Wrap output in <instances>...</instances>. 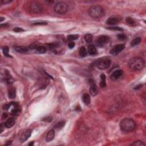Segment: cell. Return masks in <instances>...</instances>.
Segmentation results:
<instances>
[{"label":"cell","instance_id":"6da1fadb","mask_svg":"<svg viewBox=\"0 0 146 146\" xmlns=\"http://www.w3.org/2000/svg\"><path fill=\"white\" fill-rule=\"evenodd\" d=\"M120 127L123 132H131L136 128V123L131 118H125L120 122Z\"/></svg>","mask_w":146,"mask_h":146},{"label":"cell","instance_id":"7a4b0ae2","mask_svg":"<svg viewBox=\"0 0 146 146\" xmlns=\"http://www.w3.org/2000/svg\"><path fill=\"white\" fill-rule=\"evenodd\" d=\"M128 65L132 70L140 71L144 68V61L141 58L134 57L129 60Z\"/></svg>","mask_w":146,"mask_h":146},{"label":"cell","instance_id":"3957f363","mask_svg":"<svg viewBox=\"0 0 146 146\" xmlns=\"http://www.w3.org/2000/svg\"><path fill=\"white\" fill-rule=\"evenodd\" d=\"M88 13L91 18L98 19L102 17L104 14V10L102 6L99 5H94L91 6L88 10Z\"/></svg>","mask_w":146,"mask_h":146},{"label":"cell","instance_id":"277c9868","mask_svg":"<svg viewBox=\"0 0 146 146\" xmlns=\"http://www.w3.org/2000/svg\"><path fill=\"white\" fill-rule=\"evenodd\" d=\"M111 60L107 58H102L96 60L95 65L100 70H106L110 66Z\"/></svg>","mask_w":146,"mask_h":146},{"label":"cell","instance_id":"5b68a950","mask_svg":"<svg viewBox=\"0 0 146 146\" xmlns=\"http://www.w3.org/2000/svg\"><path fill=\"white\" fill-rule=\"evenodd\" d=\"M54 10L58 14H64L69 10V6L65 2H60L56 4L54 7Z\"/></svg>","mask_w":146,"mask_h":146},{"label":"cell","instance_id":"8992f818","mask_svg":"<svg viewBox=\"0 0 146 146\" xmlns=\"http://www.w3.org/2000/svg\"><path fill=\"white\" fill-rule=\"evenodd\" d=\"M29 9L32 13H39L42 12L43 10L42 6L39 4L37 2H31V3L29 5Z\"/></svg>","mask_w":146,"mask_h":146},{"label":"cell","instance_id":"52a82bcc","mask_svg":"<svg viewBox=\"0 0 146 146\" xmlns=\"http://www.w3.org/2000/svg\"><path fill=\"white\" fill-rule=\"evenodd\" d=\"M109 38L107 35H101L96 41V44L99 47H103L109 41Z\"/></svg>","mask_w":146,"mask_h":146},{"label":"cell","instance_id":"ba28073f","mask_svg":"<svg viewBox=\"0 0 146 146\" xmlns=\"http://www.w3.org/2000/svg\"><path fill=\"white\" fill-rule=\"evenodd\" d=\"M125 48V45L124 44L117 45L115 47H113L110 51V54L114 56H116L118 54L120 53L122 50Z\"/></svg>","mask_w":146,"mask_h":146},{"label":"cell","instance_id":"9c48e42d","mask_svg":"<svg viewBox=\"0 0 146 146\" xmlns=\"http://www.w3.org/2000/svg\"><path fill=\"white\" fill-rule=\"evenodd\" d=\"M121 19H122V18L119 16L112 15V16H111L108 18L106 23L109 25H116L119 22H120Z\"/></svg>","mask_w":146,"mask_h":146},{"label":"cell","instance_id":"30bf717a","mask_svg":"<svg viewBox=\"0 0 146 146\" xmlns=\"http://www.w3.org/2000/svg\"><path fill=\"white\" fill-rule=\"evenodd\" d=\"M90 93L92 96H95L98 94V88L97 85L95 83L93 80H90Z\"/></svg>","mask_w":146,"mask_h":146},{"label":"cell","instance_id":"8fae6325","mask_svg":"<svg viewBox=\"0 0 146 146\" xmlns=\"http://www.w3.org/2000/svg\"><path fill=\"white\" fill-rule=\"evenodd\" d=\"M31 130H27L25 132H23L22 135L21 136L20 138V142L21 143H23L26 141V140L29 138V137L31 136Z\"/></svg>","mask_w":146,"mask_h":146},{"label":"cell","instance_id":"7c38bea8","mask_svg":"<svg viewBox=\"0 0 146 146\" xmlns=\"http://www.w3.org/2000/svg\"><path fill=\"white\" fill-rule=\"evenodd\" d=\"M122 74H123V71L121 70H117L115 71L111 75V79L112 81H116V80L119 79L121 76H122Z\"/></svg>","mask_w":146,"mask_h":146},{"label":"cell","instance_id":"4fadbf2b","mask_svg":"<svg viewBox=\"0 0 146 146\" xmlns=\"http://www.w3.org/2000/svg\"><path fill=\"white\" fill-rule=\"evenodd\" d=\"M55 136V132L53 130H51L47 132L46 137V141L50 142L52 141Z\"/></svg>","mask_w":146,"mask_h":146},{"label":"cell","instance_id":"5bb4252c","mask_svg":"<svg viewBox=\"0 0 146 146\" xmlns=\"http://www.w3.org/2000/svg\"><path fill=\"white\" fill-rule=\"evenodd\" d=\"M15 121L14 120V119H13V118H9L5 122L4 125V127H6V128H10L14 126V124H15Z\"/></svg>","mask_w":146,"mask_h":146},{"label":"cell","instance_id":"9a60e30c","mask_svg":"<svg viewBox=\"0 0 146 146\" xmlns=\"http://www.w3.org/2000/svg\"><path fill=\"white\" fill-rule=\"evenodd\" d=\"M14 49L17 52L19 53H26L29 51L28 48L25 46H15Z\"/></svg>","mask_w":146,"mask_h":146},{"label":"cell","instance_id":"2e32d148","mask_svg":"<svg viewBox=\"0 0 146 146\" xmlns=\"http://www.w3.org/2000/svg\"><path fill=\"white\" fill-rule=\"evenodd\" d=\"M88 52L91 56H94L97 54V49L94 45H89L88 47Z\"/></svg>","mask_w":146,"mask_h":146},{"label":"cell","instance_id":"e0dca14e","mask_svg":"<svg viewBox=\"0 0 146 146\" xmlns=\"http://www.w3.org/2000/svg\"><path fill=\"white\" fill-rule=\"evenodd\" d=\"M82 99L85 105H89L90 103V97L87 93H85V94H83V95Z\"/></svg>","mask_w":146,"mask_h":146},{"label":"cell","instance_id":"ac0fdd59","mask_svg":"<svg viewBox=\"0 0 146 146\" xmlns=\"http://www.w3.org/2000/svg\"><path fill=\"white\" fill-rule=\"evenodd\" d=\"M8 97L10 99H14L15 97V89L14 87L10 88L8 91Z\"/></svg>","mask_w":146,"mask_h":146},{"label":"cell","instance_id":"d6986e66","mask_svg":"<svg viewBox=\"0 0 146 146\" xmlns=\"http://www.w3.org/2000/svg\"><path fill=\"white\" fill-rule=\"evenodd\" d=\"M126 22L127 24L131 26H135L136 25V22H135V21L134 20L133 18L130 17H128L126 18Z\"/></svg>","mask_w":146,"mask_h":146},{"label":"cell","instance_id":"ffe728a7","mask_svg":"<svg viewBox=\"0 0 146 146\" xmlns=\"http://www.w3.org/2000/svg\"><path fill=\"white\" fill-rule=\"evenodd\" d=\"M101 81L100 83V86L102 88H104L106 86V75L105 74H101Z\"/></svg>","mask_w":146,"mask_h":146},{"label":"cell","instance_id":"44dd1931","mask_svg":"<svg viewBox=\"0 0 146 146\" xmlns=\"http://www.w3.org/2000/svg\"><path fill=\"white\" fill-rule=\"evenodd\" d=\"M142 39L138 37L134 39L131 42V46L132 47H134L135 46H137L138 45H139V43L141 42Z\"/></svg>","mask_w":146,"mask_h":146},{"label":"cell","instance_id":"7402d4cb","mask_svg":"<svg viewBox=\"0 0 146 146\" xmlns=\"http://www.w3.org/2000/svg\"><path fill=\"white\" fill-rule=\"evenodd\" d=\"M35 49L39 54H43L46 52V47H45L44 46H35Z\"/></svg>","mask_w":146,"mask_h":146},{"label":"cell","instance_id":"603a6c76","mask_svg":"<svg viewBox=\"0 0 146 146\" xmlns=\"http://www.w3.org/2000/svg\"><path fill=\"white\" fill-rule=\"evenodd\" d=\"M19 113H20V109L18 107L17 104L16 105H15L14 109L11 110V114L14 115H19Z\"/></svg>","mask_w":146,"mask_h":146},{"label":"cell","instance_id":"cb8c5ba5","mask_svg":"<svg viewBox=\"0 0 146 146\" xmlns=\"http://www.w3.org/2000/svg\"><path fill=\"white\" fill-rule=\"evenodd\" d=\"M64 124H65V122L64 121H61V122H58L56 124H55L54 128L56 129V130H60V129L64 127Z\"/></svg>","mask_w":146,"mask_h":146},{"label":"cell","instance_id":"d4e9b609","mask_svg":"<svg viewBox=\"0 0 146 146\" xmlns=\"http://www.w3.org/2000/svg\"><path fill=\"white\" fill-rule=\"evenodd\" d=\"M6 81L9 85H11V84H12L14 82V80H13V78L11 77V75H10V74L9 73L6 74Z\"/></svg>","mask_w":146,"mask_h":146},{"label":"cell","instance_id":"484cf974","mask_svg":"<svg viewBox=\"0 0 146 146\" xmlns=\"http://www.w3.org/2000/svg\"><path fill=\"white\" fill-rule=\"evenodd\" d=\"M79 55L82 57L86 56L87 55V51L85 47H81L79 49Z\"/></svg>","mask_w":146,"mask_h":146},{"label":"cell","instance_id":"4316f807","mask_svg":"<svg viewBox=\"0 0 146 146\" xmlns=\"http://www.w3.org/2000/svg\"><path fill=\"white\" fill-rule=\"evenodd\" d=\"M93 35L90 34H87L85 35V41H86V42L87 43L91 42L92 41H93Z\"/></svg>","mask_w":146,"mask_h":146},{"label":"cell","instance_id":"83f0119b","mask_svg":"<svg viewBox=\"0 0 146 146\" xmlns=\"http://www.w3.org/2000/svg\"><path fill=\"white\" fill-rule=\"evenodd\" d=\"M131 145L133 146H144L145 143L143 142L140 141V140H137V141H135L134 143H132Z\"/></svg>","mask_w":146,"mask_h":146},{"label":"cell","instance_id":"f1b7e54d","mask_svg":"<svg viewBox=\"0 0 146 146\" xmlns=\"http://www.w3.org/2000/svg\"><path fill=\"white\" fill-rule=\"evenodd\" d=\"M2 51H3L4 54L6 56H7V57H11V56L9 55V48L7 46H5L2 48Z\"/></svg>","mask_w":146,"mask_h":146},{"label":"cell","instance_id":"f546056e","mask_svg":"<svg viewBox=\"0 0 146 146\" xmlns=\"http://www.w3.org/2000/svg\"><path fill=\"white\" fill-rule=\"evenodd\" d=\"M79 35H76V34H74V35H70L68 36V39L71 41H73L76 40L78 38Z\"/></svg>","mask_w":146,"mask_h":146},{"label":"cell","instance_id":"4dcf8cb0","mask_svg":"<svg viewBox=\"0 0 146 146\" xmlns=\"http://www.w3.org/2000/svg\"><path fill=\"white\" fill-rule=\"evenodd\" d=\"M117 38L120 41H124L127 38V37L124 34H119L117 35Z\"/></svg>","mask_w":146,"mask_h":146},{"label":"cell","instance_id":"1f68e13d","mask_svg":"<svg viewBox=\"0 0 146 146\" xmlns=\"http://www.w3.org/2000/svg\"><path fill=\"white\" fill-rule=\"evenodd\" d=\"M107 29L111 30H117V31H123V29H122L120 27H109Z\"/></svg>","mask_w":146,"mask_h":146},{"label":"cell","instance_id":"d6a6232c","mask_svg":"<svg viewBox=\"0 0 146 146\" xmlns=\"http://www.w3.org/2000/svg\"><path fill=\"white\" fill-rule=\"evenodd\" d=\"M11 0H1L0 1V4L1 5H3V4H9L10 2H11Z\"/></svg>","mask_w":146,"mask_h":146},{"label":"cell","instance_id":"836d02e7","mask_svg":"<svg viewBox=\"0 0 146 146\" xmlns=\"http://www.w3.org/2000/svg\"><path fill=\"white\" fill-rule=\"evenodd\" d=\"M13 30H14L15 32H17V33L22 32V31H24V30H23V29L21 28V27H15V28H14V29H13Z\"/></svg>","mask_w":146,"mask_h":146},{"label":"cell","instance_id":"e575fe53","mask_svg":"<svg viewBox=\"0 0 146 146\" xmlns=\"http://www.w3.org/2000/svg\"><path fill=\"white\" fill-rule=\"evenodd\" d=\"M68 46H69V47L70 49H73L75 46V43L73 41L70 42Z\"/></svg>","mask_w":146,"mask_h":146},{"label":"cell","instance_id":"d590c367","mask_svg":"<svg viewBox=\"0 0 146 146\" xmlns=\"http://www.w3.org/2000/svg\"><path fill=\"white\" fill-rule=\"evenodd\" d=\"M34 25H47V22H35V23H34Z\"/></svg>","mask_w":146,"mask_h":146},{"label":"cell","instance_id":"8d00e7d4","mask_svg":"<svg viewBox=\"0 0 146 146\" xmlns=\"http://www.w3.org/2000/svg\"><path fill=\"white\" fill-rule=\"evenodd\" d=\"M52 120V118L51 117H46L45 118H43V121H45V122H51Z\"/></svg>","mask_w":146,"mask_h":146},{"label":"cell","instance_id":"74e56055","mask_svg":"<svg viewBox=\"0 0 146 146\" xmlns=\"http://www.w3.org/2000/svg\"><path fill=\"white\" fill-rule=\"evenodd\" d=\"M7 114H5H5H3V116H2V118H3V119H4V118H5H5H7Z\"/></svg>","mask_w":146,"mask_h":146},{"label":"cell","instance_id":"f35d334b","mask_svg":"<svg viewBox=\"0 0 146 146\" xmlns=\"http://www.w3.org/2000/svg\"><path fill=\"white\" fill-rule=\"evenodd\" d=\"M141 86H142V85H139V86H136V87H135V89H139V88L141 87Z\"/></svg>","mask_w":146,"mask_h":146},{"label":"cell","instance_id":"ab89813d","mask_svg":"<svg viewBox=\"0 0 146 146\" xmlns=\"http://www.w3.org/2000/svg\"><path fill=\"white\" fill-rule=\"evenodd\" d=\"M10 145H11V142H8V143H6V144H5V146H10Z\"/></svg>","mask_w":146,"mask_h":146},{"label":"cell","instance_id":"60d3db41","mask_svg":"<svg viewBox=\"0 0 146 146\" xmlns=\"http://www.w3.org/2000/svg\"><path fill=\"white\" fill-rule=\"evenodd\" d=\"M34 144V142H30V143H29V146H33Z\"/></svg>","mask_w":146,"mask_h":146},{"label":"cell","instance_id":"b9f144b4","mask_svg":"<svg viewBox=\"0 0 146 146\" xmlns=\"http://www.w3.org/2000/svg\"><path fill=\"white\" fill-rule=\"evenodd\" d=\"M4 19H5L4 18V17H1V20H0V22H2V21L4 20Z\"/></svg>","mask_w":146,"mask_h":146}]
</instances>
